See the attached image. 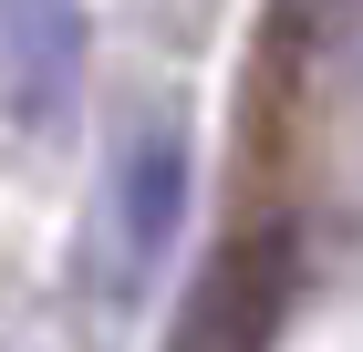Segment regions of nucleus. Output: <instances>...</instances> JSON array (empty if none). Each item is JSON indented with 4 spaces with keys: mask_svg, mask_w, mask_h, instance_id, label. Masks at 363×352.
<instances>
[{
    "mask_svg": "<svg viewBox=\"0 0 363 352\" xmlns=\"http://www.w3.org/2000/svg\"><path fill=\"white\" fill-rule=\"evenodd\" d=\"M177 228H187V135L145 125L114 166V290L125 300L177 259Z\"/></svg>",
    "mask_w": 363,
    "mask_h": 352,
    "instance_id": "f03ea898",
    "label": "nucleus"
},
{
    "mask_svg": "<svg viewBox=\"0 0 363 352\" xmlns=\"http://www.w3.org/2000/svg\"><path fill=\"white\" fill-rule=\"evenodd\" d=\"M94 11L84 0H0V104L11 125H62L84 93Z\"/></svg>",
    "mask_w": 363,
    "mask_h": 352,
    "instance_id": "f257e3e1",
    "label": "nucleus"
}]
</instances>
